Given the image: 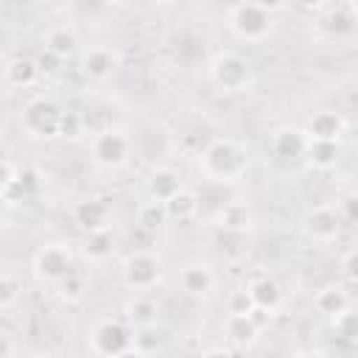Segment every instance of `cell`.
Instances as JSON below:
<instances>
[{"instance_id":"1","label":"cell","mask_w":358,"mask_h":358,"mask_svg":"<svg viewBox=\"0 0 358 358\" xmlns=\"http://www.w3.org/2000/svg\"><path fill=\"white\" fill-rule=\"evenodd\" d=\"M249 157L241 143L229 137H215L207 143V148L199 157V168L213 182H238L246 173Z\"/></svg>"},{"instance_id":"2","label":"cell","mask_w":358,"mask_h":358,"mask_svg":"<svg viewBox=\"0 0 358 358\" xmlns=\"http://www.w3.org/2000/svg\"><path fill=\"white\" fill-rule=\"evenodd\" d=\"M207 73H210L213 87L224 95H241V92H249L255 87L252 62L235 50H221L218 56H213Z\"/></svg>"},{"instance_id":"3","label":"cell","mask_w":358,"mask_h":358,"mask_svg":"<svg viewBox=\"0 0 358 358\" xmlns=\"http://www.w3.org/2000/svg\"><path fill=\"white\" fill-rule=\"evenodd\" d=\"M227 25L243 42H263L274 28V6H266V3H235L227 11Z\"/></svg>"},{"instance_id":"4","label":"cell","mask_w":358,"mask_h":358,"mask_svg":"<svg viewBox=\"0 0 358 358\" xmlns=\"http://www.w3.org/2000/svg\"><path fill=\"white\" fill-rule=\"evenodd\" d=\"M62 115H64V109L53 98L36 95L22 106V117L20 120H22V129L31 137H59Z\"/></svg>"},{"instance_id":"5","label":"cell","mask_w":358,"mask_h":358,"mask_svg":"<svg viewBox=\"0 0 358 358\" xmlns=\"http://www.w3.org/2000/svg\"><path fill=\"white\" fill-rule=\"evenodd\" d=\"M90 154H92V162L101 165V168H109V171L123 168L131 157V140L120 129H103L92 137Z\"/></svg>"},{"instance_id":"6","label":"cell","mask_w":358,"mask_h":358,"mask_svg":"<svg viewBox=\"0 0 358 358\" xmlns=\"http://www.w3.org/2000/svg\"><path fill=\"white\" fill-rule=\"evenodd\" d=\"M34 274L39 282L59 285L67 274H73V252L67 243H45L34 255Z\"/></svg>"},{"instance_id":"7","label":"cell","mask_w":358,"mask_h":358,"mask_svg":"<svg viewBox=\"0 0 358 358\" xmlns=\"http://www.w3.org/2000/svg\"><path fill=\"white\" fill-rule=\"evenodd\" d=\"M162 263L154 252H131L120 266V280L129 291H148L159 282Z\"/></svg>"},{"instance_id":"8","label":"cell","mask_w":358,"mask_h":358,"mask_svg":"<svg viewBox=\"0 0 358 358\" xmlns=\"http://www.w3.org/2000/svg\"><path fill=\"white\" fill-rule=\"evenodd\" d=\"M134 341L126 330V324H120L117 319H98L90 327V347L92 352L103 355V358H115L123 350H129Z\"/></svg>"},{"instance_id":"9","label":"cell","mask_w":358,"mask_h":358,"mask_svg":"<svg viewBox=\"0 0 358 358\" xmlns=\"http://www.w3.org/2000/svg\"><path fill=\"white\" fill-rule=\"evenodd\" d=\"M120 67V50L112 45H92L81 56V73L90 81H106Z\"/></svg>"},{"instance_id":"10","label":"cell","mask_w":358,"mask_h":358,"mask_svg":"<svg viewBox=\"0 0 358 358\" xmlns=\"http://www.w3.org/2000/svg\"><path fill=\"white\" fill-rule=\"evenodd\" d=\"M316 14H319L316 25L330 36H347L355 31V22H358L350 3H324L316 8Z\"/></svg>"},{"instance_id":"11","label":"cell","mask_w":358,"mask_h":358,"mask_svg":"<svg viewBox=\"0 0 358 358\" xmlns=\"http://www.w3.org/2000/svg\"><path fill=\"white\" fill-rule=\"evenodd\" d=\"M302 229H305V235H308V238L327 243V241L338 238L341 215H338L333 207L319 204V207H313V210H308V213H305V218H302Z\"/></svg>"},{"instance_id":"12","label":"cell","mask_w":358,"mask_h":358,"mask_svg":"<svg viewBox=\"0 0 358 358\" xmlns=\"http://www.w3.org/2000/svg\"><path fill=\"white\" fill-rule=\"evenodd\" d=\"M109 218H112V207H109L106 199H98V196H90V199H84V201H78L73 207V221L87 235L109 229Z\"/></svg>"},{"instance_id":"13","label":"cell","mask_w":358,"mask_h":358,"mask_svg":"<svg viewBox=\"0 0 358 358\" xmlns=\"http://www.w3.org/2000/svg\"><path fill=\"white\" fill-rule=\"evenodd\" d=\"M145 187H148L151 201H159V204H168L176 193L185 190V187H182V176H179V171L165 168V165H159V168H154V171L148 173Z\"/></svg>"},{"instance_id":"14","label":"cell","mask_w":358,"mask_h":358,"mask_svg":"<svg viewBox=\"0 0 358 358\" xmlns=\"http://www.w3.org/2000/svg\"><path fill=\"white\" fill-rule=\"evenodd\" d=\"M308 143L310 137L299 129H280L274 137H271V151L280 157V159H299L308 154Z\"/></svg>"},{"instance_id":"15","label":"cell","mask_w":358,"mask_h":358,"mask_svg":"<svg viewBox=\"0 0 358 358\" xmlns=\"http://www.w3.org/2000/svg\"><path fill=\"white\" fill-rule=\"evenodd\" d=\"M179 285H182V291L190 294V296H204V294L213 291L215 274H213V268H210L207 263H190V266H185V268L179 271Z\"/></svg>"},{"instance_id":"16","label":"cell","mask_w":358,"mask_h":358,"mask_svg":"<svg viewBox=\"0 0 358 358\" xmlns=\"http://www.w3.org/2000/svg\"><path fill=\"white\" fill-rule=\"evenodd\" d=\"M341 131H344V117H341L338 112H330V109L316 112V115L310 117V123H308V137H310V140L338 143Z\"/></svg>"},{"instance_id":"17","label":"cell","mask_w":358,"mask_h":358,"mask_svg":"<svg viewBox=\"0 0 358 358\" xmlns=\"http://www.w3.org/2000/svg\"><path fill=\"white\" fill-rule=\"evenodd\" d=\"M246 291H249V296L255 302V310H263V313H274L280 308V302H282V291H280L277 280H271V277L252 280Z\"/></svg>"},{"instance_id":"18","label":"cell","mask_w":358,"mask_h":358,"mask_svg":"<svg viewBox=\"0 0 358 358\" xmlns=\"http://www.w3.org/2000/svg\"><path fill=\"white\" fill-rule=\"evenodd\" d=\"M224 333H227V341L232 347H252L255 338H257V322L255 316H243V313H229L227 322H224Z\"/></svg>"},{"instance_id":"19","label":"cell","mask_w":358,"mask_h":358,"mask_svg":"<svg viewBox=\"0 0 358 358\" xmlns=\"http://www.w3.org/2000/svg\"><path fill=\"white\" fill-rule=\"evenodd\" d=\"M39 76H42V73H39V67H36V59H28V56H14V59H8L6 67H3L6 84H8V87H17V90L31 87Z\"/></svg>"},{"instance_id":"20","label":"cell","mask_w":358,"mask_h":358,"mask_svg":"<svg viewBox=\"0 0 358 358\" xmlns=\"http://www.w3.org/2000/svg\"><path fill=\"white\" fill-rule=\"evenodd\" d=\"M126 319L134 330H145V327H154L157 319H159V308L154 299L148 296H131L126 302Z\"/></svg>"},{"instance_id":"21","label":"cell","mask_w":358,"mask_h":358,"mask_svg":"<svg viewBox=\"0 0 358 358\" xmlns=\"http://www.w3.org/2000/svg\"><path fill=\"white\" fill-rule=\"evenodd\" d=\"M218 227L221 229H229V232H246L252 227V210L243 204V201H227L218 215H215Z\"/></svg>"},{"instance_id":"22","label":"cell","mask_w":358,"mask_h":358,"mask_svg":"<svg viewBox=\"0 0 358 358\" xmlns=\"http://www.w3.org/2000/svg\"><path fill=\"white\" fill-rule=\"evenodd\" d=\"M313 308H316L319 313H324V316L333 319V316H338L341 310L350 308V296H347V291H344L341 285H324V288L316 291Z\"/></svg>"},{"instance_id":"23","label":"cell","mask_w":358,"mask_h":358,"mask_svg":"<svg viewBox=\"0 0 358 358\" xmlns=\"http://www.w3.org/2000/svg\"><path fill=\"white\" fill-rule=\"evenodd\" d=\"M76 45H78V36L73 28L67 25H53L48 34H45V50L56 53L59 59H70L76 53Z\"/></svg>"},{"instance_id":"24","label":"cell","mask_w":358,"mask_h":358,"mask_svg":"<svg viewBox=\"0 0 358 358\" xmlns=\"http://www.w3.org/2000/svg\"><path fill=\"white\" fill-rule=\"evenodd\" d=\"M112 252H115V235H112V229L90 232V235L84 238V255H87L90 260L101 263V260L112 257Z\"/></svg>"},{"instance_id":"25","label":"cell","mask_w":358,"mask_h":358,"mask_svg":"<svg viewBox=\"0 0 358 358\" xmlns=\"http://www.w3.org/2000/svg\"><path fill=\"white\" fill-rule=\"evenodd\" d=\"M308 162L319 171H327L338 162V143H322V140H310L308 143Z\"/></svg>"},{"instance_id":"26","label":"cell","mask_w":358,"mask_h":358,"mask_svg":"<svg viewBox=\"0 0 358 358\" xmlns=\"http://www.w3.org/2000/svg\"><path fill=\"white\" fill-rule=\"evenodd\" d=\"M165 213H168V218H173V221H187V218H193V215L199 213V196H196L193 190H182V193H176V196L165 204Z\"/></svg>"},{"instance_id":"27","label":"cell","mask_w":358,"mask_h":358,"mask_svg":"<svg viewBox=\"0 0 358 358\" xmlns=\"http://www.w3.org/2000/svg\"><path fill=\"white\" fill-rule=\"evenodd\" d=\"M22 299V280L11 271H3L0 277V310H11Z\"/></svg>"},{"instance_id":"28","label":"cell","mask_w":358,"mask_h":358,"mask_svg":"<svg viewBox=\"0 0 358 358\" xmlns=\"http://www.w3.org/2000/svg\"><path fill=\"white\" fill-rule=\"evenodd\" d=\"M333 330H336L338 338L358 344V310L355 308H347L338 316H333Z\"/></svg>"},{"instance_id":"29","label":"cell","mask_w":358,"mask_h":358,"mask_svg":"<svg viewBox=\"0 0 358 358\" xmlns=\"http://www.w3.org/2000/svg\"><path fill=\"white\" fill-rule=\"evenodd\" d=\"M137 221H140V227H143V229L154 232L157 227H162V224L168 221L165 204H159V201H145V204L137 210Z\"/></svg>"},{"instance_id":"30","label":"cell","mask_w":358,"mask_h":358,"mask_svg":"<svg viewBox=\"0 0 358 358\" xmlns=\"http://www.w3.org/2000/svg\"><path fill=\"white\" fill-rule=\"evenodd\" d=\"M56 288H59V296H62V299L78 302V299H84V294H87V280H84V274L73 271V274H67Z\"/></svg>"},{"instance_id":"31","label":"cell","mask_w":358,"mask_h":358,"mask_svg":"<svg viewBox=\"0 0 358 358\" xmlns=\"http://www.w3.org/2000/svg\"><path fill=\"white\" fill-rule=\"evenodd\" d=\"M84 134V115L73 112V109H64L62 115V123H59V137L64 140H78Z\"/></svg>"},{"instance_id":"32","label":"cell","mask_w":358,"mask_h":358,"mask_svg":"<svg viewBox=\"0 0 358 358\" xmlns=\"http://www.w3.org/2000/svg\"><path fill=\"white\" fill-rule=\"evenodd\" d=\"M227 310H229V313H243V316H255V313H257V310H255V302H252V296H249L246 288L229 294V299H227Z\"/></svg>"},{"instance_id":"33","label":"cell","mask_w":358,"mask_h":358,"mask_svg":"<svg viewBox=\"0 0 358 358\" xmlns=\"http://www.w3.org/2000/svg\"><path fill=\"white\" fill-rule=\"evenodd\" d=\"M62 62H64V59H59V56L50 53V50H42V53L36 56V67H39L42 76H56V73L62 70Z\"/></svg>"},{"instance_id":"34","label":"cell","mask_w":358,"mask_h":358,"mask_svg":"<svg viewBox=\"0 0 358 358\" xmlns=\"http://www.w3.org/2000/svg\"><path fill=\"white\" fill-rule=\"evenodd\" d=\"M42 179H39V171L36 168H22L20 171V187H22V196H34L39 190Z\"/></svg>"},{"instance_id":"35","label":"cell","mask_w":358,"mask_h":358,"mask_svg":"<svg viewBox=\"0 0 358 358\" xmlns=\"http://www.w3.org/2000/svg\"><path fill=\"white\" fill-rule=\"evenodd\" d=\"M341 274H344L350 282H358V249H350V252L341 257Z\"/></svg>"},{"instance_id":"36","label":"cell","mask_w":358,"mask_h":358,"mask_svg":"<svg viewBox=\"0 0 358 358\" xmlns=\"http://www.w3.org/2000/svg\"><path fill=\"white\" fill-rule=\"evenodd\" d=\"M151 336H154L151 327L140 330V333L134 336V347H137L140 352H151V350H157V347H159V338H151Z\"/></svg>"},{"instance_id":"37","label":"cell","mask_w":358,"mask_h":358,"mask_svg":"<svg viewBox=\"0 0 358 358\" xmlns=\"http://www.w3.org/2000/svg\"><path fill=\"white\" fill-rule=\"evenodd\" d=\"M341 213H344V218H347L350 224H358V193H352V196L344 199Z\"/></svg>"},{"instance_id":"38","label":"cell","mask_w":358,"mask_h":358,"mask_svg":"<svg viewBox=\"0 0 358 358\" xmlns=\"http://www.w3.org/2000/svg\"><path fill=\"white\" fill-rule=\"evenodd\" d=\"M201 358H232V352L224 350V347H210V350L201 352Z\"/></svg>"},{"instance_id":"39","label":"cell","mask_w":358,"mask_h":358,"mask_svg":"<svg viewBox=\"0 0 358 358\" xmlns=\"http://www.w3.org/2000/svg\"><path fill=\"white\" fill-rule=\"evenodd\" d=\"M115 358H145V352H140V350L131 344L129 350H123V352H120V355H115Z\"/></svg>"}]
</instances>
